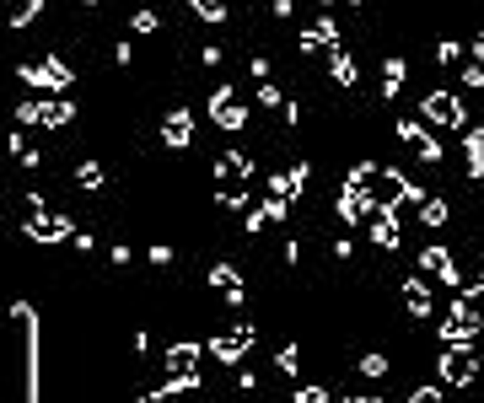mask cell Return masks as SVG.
Here are the masks:
<instances>
[{"mask_svg":"<svg viewBox=\"0 0 484 403\" xmlns=\"http://www.w3.org/2000/svg\"><path fill=\"white\" fill-rule=\"evenodd\" d=\"M446 377H452V382H468V377H474V361H468V355H452V361H446Z\"/></svg>","mask_w":484,"mask_h":403,"instance_id":"6da1fadb","label":"cell"}]
</instances>
